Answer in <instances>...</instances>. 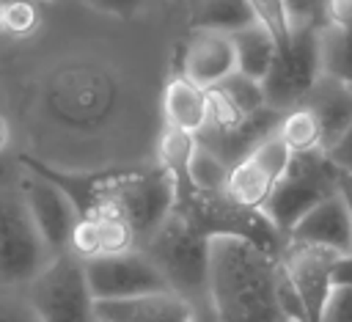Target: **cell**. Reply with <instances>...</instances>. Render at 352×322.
Here are the masks:
<instances>
[{
    "mask_svg": "<svg viewBox=\"0 0 352 322\" xmlns=\"http://www.w3.org/2000/svg\"><path fill=\"white\" fill-rule=\"evenodd\" d=\"M278 256L242 237H209L206 297L217 322H280Z\"/></svg>",
    "mask_w": 352,
    "mask_h": 322,
    "instance_id": "cell-1",
    "label": "cell"
},
{
    "mask_svg": "<svg viewBox=\"0 0 352 322\" xmlns=\"http://www.w3.org/2000/svg\"><path fill=\"white\" fill-rule=\"evenodd\" d=\"M165 278L168 289L184 297L192 311L206 305V253L209 237L201 234L179 209H170L165 220L151 231L140 248Z\"/></svg>",
    "mask_w": 352,
    "mask_h": 322,
    "instance_id": "cell-2",
    "label": "cell"
},
{
    "mask_svg": "<svg viewBox=\"0 0 352 322\" xmlns=\"http://www.w3.org/2000/svg\"><path fill=\"white\" fill-rule=\"evenodd\" d=\"M338 168L327 160L324 151H308L294 154L286 173L278 179L270 201L264 204V217L278 228V234L286 239L292 226L314 209L322 198L333 195L338 187Z\"/></svg>",
    "mask_w": 352,
    "mask_h": 322,
    "instance_id": "cell-3",
    "label": "cell"
},
{
    "mask_svg": "<svg viewBox=\"0 0 352 322\" xmlns=\"http://www.w3.org/2000/svg\"><path fill=\"white\" fill-rule=\"evenodd\" d=\"M41 322H94L96 300L88 289L85 264L69 250L52 256L47 267L25 283Z\"/></svg>",
    "mask_w": 352,
    "mask_h": 322,
    "instance_id": "cell-4",
    "label": "cell"
},
{
    "mask_svg": "<svg viewBox=\"0 0 352 322\" xmlns=\"http://www.w3.org/2000/svg\"><path fill=\"white\" fill-rule=\"evenodd\" d=\"M52 250L41 239L16 184L0 190V283L25 286L36 278Z\"/></svg>",
    "mask_w": 352,
    "mask_h": 322,
    "instance_id": "cell-5",
    "label": "cell"
},
{
    "mask_svg": "<svg viewBox=\"0 0 352 322\" xmlns=\"http://www.w3.org/2000/svg\"><path fill=\"white\" fill-rule=\"evenodd\" d=\"M319 80H322L319 28L294 30L289 41L278 47V55L261 80V94L267 107L280 116L297 107L300 102H305V96Z\"/></svg>",
    "mask_w": 352,
    "mask_h": 322,
    "instance_id": "cell-6",
    "label": "cell"
},
{
    "mask_svg": "<svg viewBox=\"0 0 352 322\" xmlns=\"http://www.w3.org/2000/svg\"><path fill=\"white\" fill-rule=\"evenodd\" d=\"M292 157L294 154L289 151V146L272 129L245 157H239L228 168V179H226L223 195L228 201H234L236 206H242V209L261 212L264 204L270 201L278 179L286 173Z\"/></svg>",
    "mask_w": 352,
    "mask_h": 322,
    "instance_id": "cell-7",
    "label": "cell"
},
{
    "mask_svg": "<svg viewBox=\"0 0 352 322\" xmlns=\"http://www.w3.org/2000/svg\"><path fill=\"white\" fill-rule=\"evenodd\" d=\"M28 212L41 234V239L47 242V248L52 250V256L63 253L69 248V237L74 223L80 220V209L72 201V195L44 171H38L36 165L22 160V176L16 182Z\"/></svg>",
    "mask_w": 352,
    "mask_h": 322,
    "instance_id": "cell-8",
    "label": "cell"
},
{
    "mask_svg": "<svg viewBox=\"0 0 352 322\" xmlns=\"http://www.w3.org/2000/svg\"><path fill=\"white\" fill-rule=\"evenodd\" d=\"M85 264L88 289L96 303L107 300H129L151 292H165L168 283L160 275V270L151 264V259L138 248L116 256H99Z\"/></svg>",
    "mask_w": 352,
    "mask_h": 322,
    "instance_id": "cell-9",
    "label": "cell"
},
{
    "mask_svg": "<svg viewBox=\"0 0 352 322\" xmlns=\"http://www.w3.org/2000/svg\"><path fill=\"white\" fill-rule=\"evenodd\" d=\"M338 256H344V253H336L330 248L311 245V242H294V239H286L278 253L280 267L286 270L292 286L300 294L308 322H319V316H322L324 300L333 289L330 272H333V264Z\"/></svg>",
    "mask_w": 352,
    "mask_h": 322,
    "instance_id": "cell-10",
    "label": "cell"
},
{
    "mask_svg": "<svg viewBox=\"0 0 352 322\" xmlns=\"http://www.w3.org/2000/svg\"><path fill=\"white\" fill-rule=\"evenodd\" d=\"M234 72H236V55L228 33L190 30V36L182 44L179 74L190 77L204 88H214Z\"/></svg>",
    "mask_w": 352,
    "mask_h": 322,
    "instance_id": "cell-11",
    "label": "cell"
},
{
    "mask_svg": "<svg viewBox=\"0 0 352 322\" xmlns=\"http://www.w3.org/2000/svg\"><path fill=\"white\" fill-rule=\"evenodd\" d=\"M286 239L294 242H311L330 248L336 253H352V228H349V212L344 206V198L338 190L327 198H322L314 209H308L286 234Z\"/></svg>",
    "mask_w": 352,
    "mask_h": 322,
    "instance_id": "cell-12",
    "label": "cell"
},
{
    "mask_svg": "<svg viewBox=\"0 0 352 322\" xmlns=\"http://www.w3.org/2000/svg\"><path fill=\"white\" fill-rule=\"evenodd\" d=\"M96 316L107 322H195L192 305L170 289L129 300L96 303Z\"/></svg>",
    "mask_w": 352,
    "mask_h": 322,
    "instance_id": "cell-13",
    "label": "cell"
},
{
    "mask_svg": "<svg viewBox=\"0 0 352 322\" xmlns=\"http://www.w3.org/2000/svg\"><path fill=\"white\" fill-rule=\"evenodd\" d=\"M160 118L162 127H173L198 138L209 118V88L192 83L184 74H173L162 85Z\"/></svg>",
    "mask_w": 352,
    "mask_h": 322,
    "instance_id": "cell-14",
    "label": "cell"
},
{
    "mask_svg": "<svg viewBox=\"0 0 352 322\" xmlns=\"http://www.w3.org/2000/svg\"><path fill=\"white\" fill-rule=\"evenodd\" d=\"M305 105H311L314 113L322 121L324 149L333 146V140L352 121V88H346V85H341V83H336V80H330V77L322 74V80L305 96Z\"/></svg>",
    "mask_w": 352,
    "mask_h": 322,
    "instance_id": "cell-15",
    "label": "cell"
},
{
    "mask_svg": "<svg viewBox=\"0 0 352 322\" xmlns=\"http://www.w3.org/2000/svg\"><path fill=\"white\" fill-rule=\"evenodd\" d=\"M228 36H231L234 55H236V72L261 83L278 55V39L258 22H250Z\"/></svg>",
    "mask_w": 352,
    "mask_h": 322,
    "instance_id": "cell-16",
    "label": "cell"
},
{
    "mask_svg": "<svg viewBox=\"0 0 352 322\" xmlns=\"http://www.w3.org/2000/svg\"><path fill=\"white\" fill-rule=\"evenodd\" d=\"M275 135L289 146L292 154H308V151H324V132L322 121L314 113L311 105L300 102L297 107L278 116Z\"/></svg>",
    "mask_w": 352,
    "mask_h": 322,
    "instance_id": "cell-17",
    "label": "cell"
},
{
    "mask_svg": "<svg viewBox=\"0 0 352 322\" xmlns=\"http://www.w3.org/2000/svg\"><path fill=\"white\" fill-rule=\"evenodd\" d=\"M256 22L245 0H190V30L234 33Z\"/></svg>",
    "mask_w": 352,
    "mask_h": 322,
    "instance_id": "cell-18",
    "label": "cell"
},
{
    "mask_svg": "<svg viewBox=\"0 0 352 322\" xmlns=\"http://www.w3.org/2000/svg\"><path fill=\"white\" fill-rule=\"evenodd\" d=\"M195 146H198L195 135L173 129V127H160V135L154 143V162L170 173L176 187L187 184V165H190Z\"/></svg>",
    "mask_w": 352,
    "mask_h": 322,
    "instance_id": "cell-19",
    "label": "cell"
},
{
    "mask_svg": "<svg viewBox=\"0 0 352 322\" xmlns=\"http://www.w3.org/2000/svg\"><path fill=\"white\" fill-rule=\"evenodd\" d=\"M319 61L324 77L352 88V30L319 28Z\"/></svg>",
    "mask_w": 352,
    "mask_h": 322,
    "instance_id": "cell-20",
    "label": "cell"
},
{
    "mask_svg": "<svg viewBox=\"0 0 352 322\" xmlns=\"http://www.w3.org/2000/svg\"><path fill=\"white\" fill-rule=\"evenodd\" d=\"M228 168L231 165L217 151H212L209 146H204L198 140V146H195V151L190 157V165H187V184L192 190L209 193V195L223 193L226 190V179H228Z\"/></svg>",
    "mask_w": 352,
    "mask_h": 322,
    "instance_id": "cell-21",
    "label": "cell"
},
{
    "mask_svg": "<svg viewBox=\"0 0 352 322\" xmlns=\"http://www.w3.org/2000/svg\"><path fill=\"white\" fill-rule=\"evenodd\" d=\"M44 22L38 0H3V33L11 39H30Z\"/></svg>",
    "mask_w": 352,
    "mask_h": 322,
    "instance_id": "cell-22",
    "label": "cell"
},
{
    "mask_svg": "<svg viewBox=\"0 0 352 322\" xmlns=\"http://www.w3.org/2000/svg\"><path fill=\"white\" fill-rule=\"evenodd\" d=\"M88 217V215H85ZM96 226V239H99V256H116L126 250H138L140 239L135 228L118 217H91Z\"/></svg>",
    "mask_w": 352,
    "mask_h": 322,
    "instance_id": "cell-23",
    "label": "cell"
},
{
    "mask_svg": "<svg viewBox=\"0 0 352 322\" xmlns=\"http://www.w3.org/2000/svg\"><path fill=\"white\" fill-rule=\"evenodd\" d=\"M253 19L258 25H264L275 39H278V47L289 41L292 36V25H289V17H286V8H283V0H245Z\"/></svg>",
    "mask_w": 352,
    "mask_h": 322,
    "instance_id": "cell-24",
    "label": "cell"
},
{
    "mask_svg": "<svg viewBox=\"0 0 352 322\" xmlns=\"http://www.w3.org/2000/svg\"><path fill=\"white\" fill-rule=\"evenodd\" d=\"M0 322H41L25 286L0 283Z\"/></svg>",
    "mask_w": 352,
    "mask_h": 322,
    "instance_id": "cell-25",
    "label": "cell"
},
{
    "mask_svg": "<svg viewBox=\"0 0 352 322\" xmlns=\"http://www.w3.org/2000/svg\"><path fill=\"white\" fill-rule=\"evenodd\" d=\"M292 33L294 30H316L322 25V0H283Z\"/></svg>",
    "mask_w": 352,
    "mask_h": 322,
    "instance_id": "cell-26",
    "label": "cell"
},
{
    "mask_svg": "<svg viewBox=\"0 0 352 322\" xmlns=\"http://www.w3.org/2000/svg\"><path fill=\"white\" fill-rule=\"evenodd\" d=\"M319 322H352V286H333Z\"/></svg>",
    "mask_w": 352,
    "mask_h": 322,
    "instance_id": "cell-27",
    "label": "cell"
},
{
    "mask_svg": "<svg viewBox=\"0 0 352 322\" xmlns=\"http://www.w3.org/2000/svg\"><path fill=\"white\" fill-rule=\"evenodd\" d=\"M330 30H352V0H322V25Z\"/></svg>",
    "mask_w": 352,
    "mask_h": 322,
    "instance_id": "cell-28",
    "label": "cell"
},
{
    "mask_svg": "<svg viewBox=\"0 0 352 322\" xmlns=\"http://www.w3.org/2000/svg\"><path fill=\"white\" fill-rule=\"evenodd\" d=\"M327 160L341 171V173H352V121L346 124V129L333 140V146L324 149Z\"/></svg>",
    "mask_w": 352,
    "mask_h": 322,
    "instance_id": "cell-29",
    "label": "cell"
},
{
    "mask_svg": "<svg viewBox=\"0 0 352 322\" xmlns=\"http://www.w3.org/2000/svg\"><path fill=\"white\" fill-rule=\"evenodd\" d=\"M88 6L104 11V14H116V17H126L132 11H138L146 0H85Z\"/></svg>",
    "mask_w": 352,
    "mask_h": 322,
    "instance_id": "cell-30",
    "label": "cell"
},
{
    "mask_svg": "<svg viewBox=\"0 0 352 322\" xmlns=\"http://www.w3.org/2000/svg\"><path fill=\"white\" fill-rule=\"evenodd\" d=\"M333 286H352V253H344L336 259L333 272H330Z\"/></svg>",
    "mask_w": 352,
    "mask_h": 322,
    "instance_id": "cell-31",
    "label": "cell"
},
{
    "mask_svg": "<svg viewBox=\"0 0 352 322\" xmlns=\"http://www.w3.org/2000/svg\"><path fill=\"white\" fill-rule=\"evenodd\" d=\"M338 195L344 198V206L349 212V228H352V173H338Z\"/></svg>",
    "mask_w": 352,
    "mask_h": 322,
    "instance_id": "cell-32",
    "label": "cell"
},
{
    "mask_svg": "<svg viewBox=\"0 0 352 322\" xmlns=\"http://www.w3.org/2000/svg\"><path fill=\"white\" fill-rule=\"evenodd\" d=\"M0 33H3V0H0Z\"/></svg>",
    "mask_w": 352,
    "mask_h": 322,
    "instance_id": "cell-33",
    "label": "cell"
},
{
    "mask_svg": "<svg viewBox=\"0 0 352 322\" xmlns=\"http://www.w3.org/2000/svg\"><path fill=\"white\" fill-rule=\"evenodd\" d=\"M94 322H107V319H102V316H96V319H94Z\"/></svg>",
    "mask_w": 352,
    "mask_h": 322,
    "instance_id": "cell-34",
    "label": "cell"
},
{
    "mask_svg": "<svg viewBox=\"0 0 352 322\" xmlns=\"http://www.w3.org/2000/svg\"><path fill=\"white\" fill-rule=\"evenodd\" d=\"M280 322H286V319H280Z\"/></svg>",
    "mask_w": 352,
    "mask_h": 322,
    "instance_id": "cell-35",
    "label": "cell"
},
{
    "mask_svg": "<svg viewBox=\"0 0 352 322\" xmlns=\"http://www.w3.org/2000/svg\"><path fill=\"white\" fill-rule=\"evenodd\" d=\"M38 3H41V0H38Z\"/></svg>",
    "mask_w": 352,
    "mask_h": 322,
    "instance_id": "cell-36",
    "label": "cell"
}]
</instances>
